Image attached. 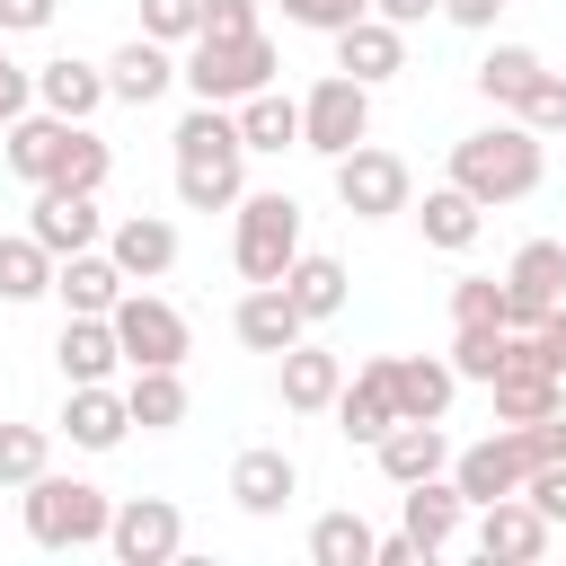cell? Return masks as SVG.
<instances>
[{
	"instance_id": "cell-1",
	"label": "cell",
	"mask_w": 566,
	"mask_h": 566,
	"mask_svg": "<svg viewBox=\"0 0 566 566\" xmlns=\"http://www.w3.org/2000/svg\"><path fill=\"white\" fill-rule=\"evenodd\" d=\"M168 142H177V203L186 212H239V195H248V142H239V124L221 106H195Z\"/></svg>"
},
{
	"instance_id": "cell-2",
	"label": "cell",
	"mask_w": 566,
	"mask_h": 566,
	"mask_svg": "<svg viewBox=\"0 0 566 566\" xmlns=\"http://www.w3.org/2000/svg\"><path fill=\"white\" fill-rule=\"evenodd\" d=\"M539 177H548V150H539L522 124H486V133L451 142V186H460L478 212H504V203L539 195Z\"/></svg>"
},
{
	"instance_id": "cell-3",
	"label": "cell",
	"mask_w": 566,
	"mask_h": 566,
	"mask_svg": "<svg viewBox=\"0 0 566 566\" xmlns=\"http://www.w3.org/2000/svg\"><path fill=\"white\" fill-rule=\"evenodd\" d=\"M274 71H283V53L265 44V27L256 35H195V53L177 62V80L195 88V106H248V97H265L274 88Z\"/></svg>"
},
{
	"instance_id": "cell-4",
	"label": "cell",
	"mask_w": 566,
	"mask_h": 566,
	"mask_svg": "<svg viewBox=\"0 0 566 566\" xmlns=\"http://www.w3.org/2000/svg\"><path fill=\"white\" fill-rule=\"evenodd\" d=\"M18 513H27V539L35 548H97L106 539V522H115V495L106 486H88V478H35V486H18Z\"/></svg>"
},
{
	"instance_id": "cell-5",
	"label": "cell",
	"mask_w": 566,
	"mask_h": 566,
	"mask_svg": "<svg viewBox=\"0 0 566 566\" xmlns=\"http://www.w3.org/2000/svg\"><path fill=\"white\" fill-rule=\"evenodd\" d=\"M301 256V203L292 195H239V230H230V265L248 274V292H274Z\"/></svg>"
},
{
	"instance_id": "cell-6",
	"label": "cell",
	"mask_w": 566,
	"mask_h": 566,
	"mask_svg": "<svg viewBox=\"0 0 566 566\" xmlns=\"http://www.w3.org/2000/svg\"><path fill=\"white\" fill-rule=\"evenodd\" d=\"M106 327H115V345H124V371H177L186 363V310L177 301H159V292H124L115 310H106Z\"/></svg>"
},
{
	"instance_id": "cell-7",
	"label": "cell",
	"mask_w": 566,
	"mask_h": 566,
	"mask_svg": "<svg viewBox=\"0 0 566 566\" xmlns=\"http://www.w3.org/2000/svg\"><path fill=\"white\" fill-rule=\"evenodd\" d=\"M531 469H539V460H531V442H522L513 424H495L486 442H469V451H451V469H442V478L460 486V504H469V513H486V504H504V495H522V486H531Z\"/></svg>"
},
{
	"instance_id": "cell-8",
	"label": "cell",
	"mask_w": 566,
	"mask_h": 566,
	"mask_svg": "<svg viewBox=\"0 0 566 566\" xmlns=\"http://www.w3.org/2000/svg\"><path fill=\"white\" fill-rule=\"evenodd\" d=\"M371 142V88H354L345 71H327L310 97H301V150H318L327 168L345 159V150H363Z\"/></svg>"
},
{
	"instance_id": "cell-9",
	"label": "cell",
	"mask_w": 566,
	"mask_h": 566,
	"mask_svg": "<svg viewBox=\"0 0 566 566\" xmlns=\"http://www.w3.org/2000/svg\"><path fill=\"white\" fill-rule=\"evenodd\" d=\"M557 301H566V248L557 239H522L513 265H504V336H531Z\"/></svg>"
},
{
	"instance_id": "cell-10",
	"label": "cell",
	"mask_w": 566,
	"mask_h": 566,
	"mask_svg": "<svg viewBox=\"0 0 566 566\" xmlns=\"http://www.w3.org/2000/svg\"><path fill=\"white\" fill-rule=\"evenodd\" d=\"M336 203L354 212V221H389V212H407L416 203V177H407V159L398 150H345L336 159Z\"/></svg>"
},
{
	"instance_id": "cell-11",
	"label": "cell",
	"mask_w": 566,
	"mask_h": 566,
	"mask_svg": "<svg viewBox=\"0 0 566 566\" xmlns=\"http://www.w3.org/2000/svg\"><path fill=\"white\" fill-rule=\"evenodd\" d=\"M486 398H495V424H548V416H566V380L539 363L531 336H513V354H504V371L486 380Z\"/></svg>"
},
{
	"instance_id": "cell-12",
	"label": "cell",
	"mask_w": 566,
	"mask_h": 566,
	"mask_svg": "<svg viewBox=\"0 0 566 566\" xmlns=\"http://www.w3.org/2000/svg\"><path fill=\"white\" fill-rule=\"evenodd\" d=\"M106 548H115V566H168L186 548V513L168 495H124L106 522Z\"/></svg>"
},
{
	"instance_id": "cell-13",
	"label": "cell",
	"mask_w": 566,
	"mask_h": 566,
	"mask_svg": "<svg viewBox=\"0 0 566 566\" xmlns=\"http://www.w3.org/2000/svg\"><path fill=\"white\" fill-rule=\"evenodd\" d=\"M292 495H301V460H292L283 442H256V451H239V460H230V504H239V513L274 522Z\"/></svg>"
},
{
	"instance_id": "cell-14",
	"label": "cell",
	"mask_w": 566,
	"mask_h": 566,
	"mask_svg": "<svg viewBox=\"0 0 566 566\" xmlns=\"http://www.w3.org/2000/svg\"><path fill=\"white\" fill-rule=\"evenodd\" d=\"M106 265H115L124 283H159V274L177 265V221H159V212H124V221L106 230Z\"/></svg>"
},
{
	"instance_id": "cell-15",
	"label": "cell",
	"mask_w": 566,
	"mask_h": 566,
	"mask_svg": "<svg viewBox=\"0 0 566 566\" xmlns=\"http://www.w3.org/2000/svg\"><path fill=\"white\" fill-rule=\"evenodd\" d=\"M389 398H398V424H442L460 380L442 354H389Z\"/></svg>"
},
{
	"instance_id": "cell-16",
	"label": "cell",
	"mask_w": 566,
	"mask_h": 566,
	"mask_svg": "<svg viewBox=\"0 0 566 566\" xmlns=\"http://www.w3.org/2000/svg\"><path fill=\"white\" fill-rule=\"evenodd\" d=\"M97 195H35V212H27V239L62 265V256H88L97 248Z\"/></svg>"
},
{
	"instance_id": "cell-17",
	"label": "cell",
	"mask_w": 566,
	"mask_h": 566,
	"mask_svg": "<svg viewBox=\"0 0 566 566\" xmlns=\"http://www.w3.org/2000/svg\"><path fill=\"white\" fill-rule=\"evenodd\" d=\"M97 106H106V71H97V62L62 53V62L35 71V115H53V124H88Z\"/></svg>"
},
{
	"instance_id": "cell-18",
	"label": "cell",
	"mask_w": 566,
	"mask_h": 566,
	"mask_svg": "<svg viewBox=\"0 0 566 566\" xmlns=\"http://www.w3.org/2000/svg\"><path fill=\"white\" fill-rule=\"evenodd\" d=\"M53 363H62V380H71V389H115V371H124V345H115V327H106V318H62V345H53Z\"/></svg>"
},
{
	"instance_id": "cell-19",
	"label": "cell",
	"mask_w": 566,
	"mask_h": 566,
	"mask_svg": "<svg viewBox=\"0 0 566 566\" xmlns=\"http://www.w3.org/2000/svg\"><path fill=\"white\" fill-rule=\"evenodd\" d=\"M478 557H504V566H548V522H539L522 495H504V504H486V513H478Z\"/></svg>"
},
{
	"instance_id": "cell-20",
	"label": "cell",
	"mask_w": 566,
	"mask_h": 566,
	"mask_svg": "<svg viewBox=\"0 0 566 566\" xmlns=\"http://www.w3.org/2000/svg\"><path fill=\"white\" fill-rule=\"evenodd\" d=\"M274 389H283V407H292V416H327V407H336V389H345V363H336L327 345H292V354L274 363Z\"/></svg>"
},
{
	"instance_id": "cell-21",
	"label": "cell",
	"mask_w": 566,
	"mask_h": 566,
	"mask_svg": "<svg viewBox=\"0 0 566 566\" xmlns=\"http://www.w3.org/2000/svg\"><path fill=\"white\" fill-rule=\"evenodd\" d=\"M389 424H398V398H389V354H380V363H363V371L336 389V433H345V442H380Z\"/></svg>"
},
{
	"instance_id": "cell-22",
	"label": "cell",
	"mask_w": 566,
	"mask_h": 566,
	"mask_svg": "<svg viewBox=\"0 0 566 566\" xmlns=\"http://www.w3.org/2000/svg\"><path fill=\"white\" fill-rule=\"evenodd\" d=\"M371 460H380L389 486H424V478L451 469V442H442V424H389V433L371 442Z\"/></svg>"
},
{
	"instance_id": "cell-23",
	"label": "cell",
	"mask_w": 566,
	"mask_h": 566,
	"mask_svg": "<svg viewBox=\"0 0 566 566\" xmlns=\"http://www.w3.org/2000/svg\"><path fill=\"white\" fill-rule=\"evenodd\" d=\"M460 522H469V504H460V486H451V478L398 486V531H407L416 548H451V539H460Z\"/></svg>"
},
{
	"instance_id": "cell-24",
	"label": "cell",
	"mask_w": 566,
	"mask_h": 566,
	"mask_svg": "<svg viewBox=\"0 0 566 566\" xmlns=\"http://www.w3.org/2000/svg\"><path fill=\"white\" fill-rule=\"evenodd\" d=\"M336 71H345L354 88H380V80H398V71H407V35H398V27H380V18H363V27H345V35H336Z\"/></svg>"
},
{
	"instance_id": "cell-25",
	"label": "cell",
	"mask_w": 566,
	"mask_h": 566,
	"mask_svg": "<svg viewBox=\"0 0 566 566\" xmlns=\"http://www.w3.org/2000/svg\"><path fill=\"white\" fill-rule=\"evenodd\" d=\"M230 327H239V345L248 354H292V345H310V327H301V310L283 301V292H239V310H230Z\"/></svg>"
},
{
	"instance_id": "cell-26",
	"label": "cell",
	"mask_w": 566,
	"mask_h": 566,
	"mask_svg": "<svg viewBox=\"0 0 566 566\" xmlns=\"http://www.w3.org/2000/svg\"><path fill=\"white\" fill-rule=\"evenodd\" d=\"M53 292H62V310H71V318H106L133 283L106 265V248H88V256H62V265H53Z\"/></svg>"
},
{
	"instance_id": "cell-27",
	"label": "cell",
	"mask_w": 566,
	"mask_h": 566,
	"mask_svg": "<svg viewBox=\"0 0 566 566\" xmlns=\"http://www.w3.org/2000/svg\"><path fill=\"white\" fill-rule=\"evenodd\" d=\"M274 292L301 310V327H318V318H336V310H345V265H336V256H318V248H301V256H292V274H283Z\"/></svg>"
},
{
	"instance_id": "cell-28",
	"label": "cell",
	"mask_w": 566,
	"mask_h": 566,
	"mask_svg": "<svg viewBox=\"0 0 566 566\" xmlns=\"http://www.w3.org/2000/svg\"><path fill=\"white\" fill-rule=\"evenodd\" d=\"M168 80H177V62H168V44H150V35H133V44L106 62V97H124V106L168 97Z\"/></svg>"
},
{
	"instance_id": "cell-29",
	"label": "cell",
	"mask_w": 566,
	"mask_h": 566,
	"mask_svg": "<svg viewBox=\"0 0 566 566\" xmlns=\"http://www.w3.org/2000/svg\"><path fill=\"white\" fill-rule=\"evenodd\" d=\"M106 177H115V150H106L88 124H71V133H62V150H53V177H44L35 195H97Z\"/></svg>"
},
{
	"instance_id": "cell-30",
	"label": "cell",
	"mask_w": 566,
	"mask_h": 566,
	"mask_svg": "<svg viewBox=\"0 0 566 566\" xmlns=\"http://www.w3.org/2000/svg\"><path fill=\"white\" fill-rule=\"evenodd\" d=\"M62 433H71L80 451H115V442L133 433V416H124V389H71V407H62Z\"/></svg>"
},
{
	"instance_id": "cell-31",
	"label": "cell",
	"mask_w": 566,
	"mask_h": 566,
	"mask_svg": "<svg viewBox=\"0 0 566 566\" xmlns=\"http://www.w3.org/2000/svg\"><path fill=\"white\" fill-rule=\"evenodd\" d=\"M230 124H239V142H248V150H301V97H283V88H265V97L230 106Z\"/></svg>"
},
{
	"instance_id": "cell-32",
	"label": "cell",
	"mask_w": 566,
	"mask_h": 566,
	"mask_svg": "<svg viewBox=\"0 0 566 566\" xmlns=\"http://www.w3.org/2000/svg\"><path fill=\"white\" fill-rule=\"evenodd\" d=\"M62 133H71V124H53V115H18V124L0 133V159H9V177L44 186V177H53V150H62Z\"/></svg>"
},
{
	"instance_id": "cell-33",
	"label": "cell",
	"mask_w": 566,
	"mask_h": 566,
	"mask_svg": "<svg viewBox=\"0 0 566 566\" xmlns=\"http://www.w3.org/2000/svg\"><path fill=\"white\" fill-rule=\"evenodd\" d=\"M416 221H424V248H442V256H460V248H478V230H486V212H478V203H469L460 186H433Z\"/></svg>"
},
{
	"instance_id": "cell-34",
	"label": "cell",
	"mask_w": 566,
	"mask_h": 566,
	"mask_svg": "<svg viewBox=\"0 0 566 566\" xmlns=\"http://www.w3.org/2000/svg\"><path fill=\"white\" fill-rule=\"evenodd\" d=\"M124 416H133L142 433H177V424H186V380H177V371H133V380H124Z\"/></svg>"
},
{
	"instance_id": "cell-35",
	"label": "cell",
	"mask_w": 566,
	"mask_h": 566,
	"mask_svg": "<svg viewBox=\"0 0 566 566\" xmlns=\"http://www.w3.org/2000/svg\"><path fill=\"white\" fill-rule=\"evenodd\" d=\"M539 71H548V62H539V53H531V44H495V53H486V62H478V97H486V106H504V115H513V106H522V97H531V80H539Z\"/></svg>"
},
{
	"instance_id": "cell-36",
	"label": "cell",
	"mask_w": 566,
	"mask_h": 566,
	"mask_svg": "<svg viewBox=\"0 0 566 566\" xmlns=\"http://www.w3.org/2000/svg\"><path fill=\"white\" fill-rule=\"evenodd\" d=\"M371 548H380V531L363 513H318L310 522V566H371Z\"/></svg>"
},
{
	"instance_id": "cell-37",
	"label": "cell",
	"mask_w": 566,
	"mask_h": 566,
	"mask_svg": "<svg viewBox=\"0 0 566 566\" xmlns=\"http://www.w3.org/2000/svg\"><path fill=\"white\" fill-rule=\"evenodd\" d=\"M44 292H53V256H44L27 230H18V239H0V301L18 310V301H44Z\"/></svg>"
},
{
	"instance_id": "cell-38",
	"label": "cell",
	"mask_w": 566,
	"mask_h": 566,
	"mask_svg": "<svg viewBox=\"0 0 566 566\" xmlns=\"http://www.w3.org/2000/svg\"><path fill=\"white\" fill-rule=\"evenodd\" d=\"M504 354H513L504 327H451V354H442V363H451V380H478V389H486V380L504 371Z\"/></svg>"
},
{
	"instance_id": "cell-39",
	"label": "cell",
	"mask_w": 566,
	"mask_h": 566,
	"mask_svg": "<svg viewBox=\"0 0 566 566\" xmlns=\"http://www.w3.org/2000/svg\"><path fill=\"white\" fill-rule=\"evenodd\" d=\"M53 469V433L44 424H0V486H35Z\"/></svg>"
},
{
	"instance_id": "cell-40",
	"label": "cell",
	"mask_w": 566,
	"mask_h": 566,
	"mask_svg": "<svg viewBox=\"0 0 566 566\" xmlns=\"http://www.w3.org/2000/svg\"><path fill=\"white\" fill-rule=\"evenodd\" d=\"M451 327H504V283L495 274H460L451 283Z\"/></svg>"
},
{
	"instance_id": "cell-41",
	"label": "cell",
	"mask_w": 566,
	"mask_h": 566,
	"mask_svg": "<svg viewBox=\"0 0 566 566\" xmlns=\"http://www.w3.org/2000/svg\"><path fill=\"white\" fill-rule=\"evenodd\" d=\"M513 124H522L531 142H548V133H566V80H557V71H539V80H531V97L513 106Z\"/></svg>"
},
{
	"instance_id": "cell-42",
	"label": "cell",
	"mask_w": 566,
	"mask_h": 566,
	"mask_svg": "<svg viewBox=\"0 0 566 566\" xmlns=\"http://www.w3.org/2000/svg\"><path fill=\"white\" fill-rule=\"evenodd\" d=\"M142 35L150 44H195L203 35V0H142Z\"/></svg>"
},
{
	"instance_id": "cell-43",
	"label": "cell",
	"mask_w": 566,
	"mask_h": 566,
	"mask_svg": "<svg viewBox=\"0 0 566 566\" xmlns=\"http://www.w3.org/2000/svg\"><path fill=\"white\" fill-rule=\"evenodd\" d=\"M283 18H292V27H310V35H345V27H363V18H371V0H283Z\"/></svg>"
},
{
	"instance_id": "cell-44",
	"label": "cell",
	"mask_w": 566,
	"mask_h": 566,
	"mask_svg": "<svg viewBox=\"0 0 566 566\" xmlns=\"http://www.w3.org/2000/svg\"><path fill=\"white\" fill-rule=\"evenodd\" d=\"M522 504H531V513H539V522L557 531V522H566V460H548V469H531V486H522Z\"/></svg>"
},
{
	"instance_id": "cell-45",
	"label": "cell",
	"mask_w": 566,
	"mask_h": 566,
	"mask_svg": "<svg viewBox=\"0 0 566 566\" xmlns=\"http://www.w3.org/2000/svg\"><path fill=\"white\" fill-rule=\"evenodd\" d=\"M18 115H35V71H18V62H9V35H0V133H9Z\"/></svg>"
},
{
	"instance_id": "cell-46",
	"label": "cell",
	"mask_w": 566,
	"mask_h": 566,
	"mask_svg": "<svg viewBox=\"0 0 566 566\" xmlns=\"http://www.w3.org/2000/svg\"><path fill=\"white\" fill-rule=\"evenodd\" d=\"M203 35H256V0H203Z\"/></svg>"
},
{
	"instance_id": "cell-47",
	"label": "cell",
	"mask_w": 566,
	"mask_h": 566,
	"mask_svg": "<svg viewBox=\"0 0 566 566\" xmlns=\"http://www.w3.org/2000/svg\"><path fill=\"white\" fill-rule=\"evenodd\" d=\"M531 345H539V363H548V371L566 380V301H557V310H548V318L531 327Z\"/></svg>"
},
{
	"instance_id": "cell-48",
	"label": "cell",
	"mask_w": 566,
	"mask_h": 566,
	"mask_svg": "<svg viewBox=\"0 0 566 566\" xmlns=\"http://www.w3.org/2000/svg\"><path fill=\"white\" fill-rule=\"evenodd\" d=\"M522 442H531V460L548 469V460H566V416H548V424H513Z\"/></svg>"
},
{
	"instance_id": "cell-49",
	"label": "cell",
	"mask_w": 566,
	"mask_h": 566,
	"mask_svg": "<svg viewBox=\"0 0 566 566\" xmlns=\"http://www.w3.org/2000/svg\"><path fill=\"white\" fill-rule=\"evenodd\" d=\"M53 27V0H0V35H35Z\"/></svg>"
},
{
	"instance_id": "cell-50",
	"label": "cell",
	"mask_w": 566,
	"mask_h": 566,
	"mask_svg": "<svg viewBox=\"0 0 566 566\" xmlns=\"http://www.w3.org/2000/svg\"><path fill=\"white\" fill-rule=\"evenodd\" d=\"M371 566H442V548H416V539L398 531V539H380V548H371Z\"/></svg>"
},
{
	"instance_id": "cell-51",
	"label": "cell",
	"mask_w": 566,
	"mask_h": 566,
	"mask_svg": "<svg viewBox=\"0 0 566 566\" xmlns=\"http://www.w3.org/2000/svg\"><path fill=\"white\" fill-rule=\"evenodd\" d=\"M433 9H442V0H371V18H380V27H398V35H407V27H424Z\"/></svg>"
},
{
	"instance_id": "cell-52",
	"label": "cell",
	"mask_w": 566,
	"mask_h": 566,
	"mask_svg": "<svg viewBox=\"0 0 566 566\" xmlns=\"http://www.w3.org/2000/svg\"><path fill=\"white\" fill-rule=\"evenodd\" d=\"M495 9H504V0H442L451 27H495Z\"/></svg>"
},
{
	"instance_id": "cell-53",
	"label": "cell",
	"mask_w": 566,
	"mask_h": 566,
	"mask_svg": "<svg viewBox=\"0 0 566 566\" xmlns=\"http://www.w3.org/2000/svg\"><path fill=\"white\" fill-rule=\"evenodd\" d=\"M168 566H221V557H195V548H177V557H168Z\"/></svg>"
},
{
	"instance_id": "cell-54",
	"label": "cell",
	"mask_w": 566,
	"mask_h": 566,
	"mask_svg": "<svg viewBox=\"0 0 566 566\" xmlns=\"http://www.w3.org/2000/svg\"><path fill=\"white\" fill-rule=\"evenodd\" d=\"M460 566H504V557H478V548H469V557H460Z\"/></svg>"
}]
</instances>
